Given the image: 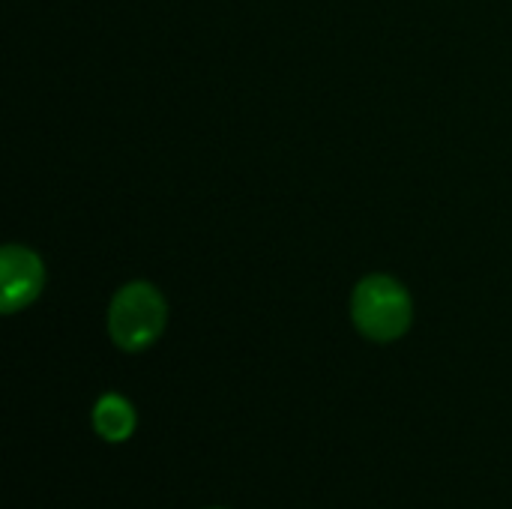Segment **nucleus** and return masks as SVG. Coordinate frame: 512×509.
Listing matches in <instances>:
<instances>
[{"instance_id":"obj_5","label":"nucleus","mask_w":512,"mask_h":509,"mask_svg":"<svg viewBox=\"0 0 512 509\" xmlns=\"http://www.w3.org/2000/svg\"><path fill=\"white\" fill-rule=\"evenodd\" d=\"M213 509H219V507H213Z\"/></svg>"},{"instance_id":"obj_2","label":"nucleus","mask_w":512,"mask_h":509,"mask_svg":"<svg viewBox=\"0 0 512 509\" xmlns=\"http://www.w3.org/2000/svg\"><path fill=\"white\" fill-rule=\"evenodd\" d=\"M168 324V303L150 282L123 285L108 306V333L120 351L138 354L150 348Z\"/></svg>"},{"instance_id":"obj_3","label":"nucleus","mask_w":512,"mask_h":509,"mask_svg":"<svg viewBox=\"0 0 512 509\" xmlns=\"http://www.w3.org/2000/svg\"><path fill=\"white\" fill-rule=\"evenodd\" d=\"M45 288V264L42 258L21 246L9 243L0 252V309L3 315H15L27 309Z\"/></svg>"},{"instance_id":"obj_1","label":"nucleus","mask_w":512,"mask_h":509,"mask_svg":"<svg viewBox=\"0 0 512 509\" xmlns=\"http://www.w3.org/2000/svg\"><path fill=\"white\" fill-rule=\"evenodd\" d=\"M354 327L372 342H396L414 321V303L408 288L384 273H372L357 282L351 294Z\"/></svg>"},{"instance_id":"obj_4","label":"nucleus","mask_w":512,"mask_h":509,"mask_svg":"<svg viewBox=\"0 0 512 509\" xmlns=\"http://www.w3.org/2000/svg\"><path fill=\"white\" fill-rule=\"evenodd\" d=\"M93 429H96L105 441L120 444V441H126V438L135 432V408H132L123 396L108 393V396H102V399L96 402V408H93Z\"/></svg>"}]
</instances>
